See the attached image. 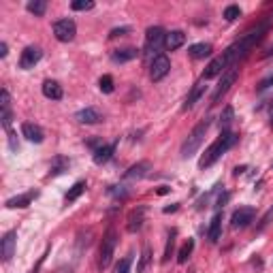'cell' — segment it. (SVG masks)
I'll list each match as a JSON object with an SVG mask.
<instances>
[{"mask_svg":"<svg viewBox=\"0 0 273 273\" xmlns=\"http://www.w3.org/2000/svg\"><path fill=\"white\" fill-rule=\"evenodd\" d=\"M9 147H11V152H17L19 149V143H17V139H15L13 130H9Z\"/></svg>","mask_w":273,"mask_h":273,"instance_id":"40","label":"cell"},{"mask_svg":"<svg viewBox=\"0 0 273 273\" xmlns=\"http://www.w3.org/2000/svg\"><path fill=\"white\" fill-rule=\"evenodd\" d=\"M171 71V60L164 53H160L152 60L149 64V77H152V81H160V79H164Z\"/></svg>","mask_w":273,"mask_h":273,"instance_id":"8","label":"cell"},{"mask_svg":"<svg viewBox=\"0 0 273 273\" xmlns=\"http://www.w3.org/2000/svg\"><path fill=\"white\" fill-rule=\"evenodd\" d=\"M226 71H228V64H226V60H224V56L213 58V60L205 66V71H203V81L218 77V75H224Z\"/></svg>","mask_w":273,"mask_h":273,"instance_id":"10","label":"cell"},{"mask_svg":"<svg viewBox=\"0 0 273 273\" xmlns=\"http://www.w3.org/2000/svg\"><path fill=\"white\" fill-rule=\"evenodd\" d=\"M15 241H17V233H15V231H9V233L2 237V241H0V256H2L4 263H9V260L13 258Z\"/></svg>","mask_w":273,"mask_h":273,"instance_id":"12","label":"cell"},{"mask_svg":"<svg viewBox=\"0 0 273 273\" xmlns=\"http://www.w3.org/2000/svg\"><path fill=\"white\" fill-rule=\"evenodd\" d=\"M149 263H152V250L145 245V248H143V252H141V260H139V265H137V273H145Z\"/></svg>","mask_w":273,"mask_h":273,"instance_id":"30","label":"cell"},{"mask_svg":"<svg viewBox=\"0 0 273 273\" xmlns=\"http://www.w3.org/2000/svg\"><path fill=\"white\" fill-rule=\"evenodd\" d=\"M107 192H109L111 196H117V199H126V196H128V192L124 190V186H111Z\"/></svg>","mask_w":273,"mask_h":273,"instance_id":"37","label":"cell"},{"mask_svg":"<svg viewBox=\"0 0 273 273\" xmlns=\"http://www.w3.org/2000/svg\"><path fill=\"white\" fill-rule=\"evenodd\" d=\"M21 135L32 143H43V139H45L43 128L39 124H32V122H24V124H21Z\"/></svg>","mask_w":273,"mask_h":273,"instance_id":"17","label":"cell"},{"mask_svg":"<svg viewBox=\"0 0 273 273\" xmlns=\"http://www.w3.org/2000/svg\"><path fill=\"white\" fill-rule=\"evenodd\" d=\"M220 233H222V211H218L216 216L211 218L209 222V231H207V237H209L211 243H216L220 239Z\"/></svg>","mask_w":273,"mask_h":273,"instance_id":"23","label":"cell"},{"mask_svg":"<svg viewBox=\"0 0 273 273\" xmlns=\"http://www.w3.org/2000/svg\"><path fill=\"white\" fill-rule=\"evenodd\" d=\"M271 85H273V73H269L265 79H260L258 85H256V90H258V92H265V90L271 88Z\"/></svg>","mask_w":273,"mask_h":273,"instance_id":"38","label":"cell"},{"mask_svg":"<svg viewBox=\"0 0 273 273\" xmlns=\"http://www.w3.org/2000/svg\"><path fill=\"white\" fill-rule=\"evenodd\" d=\"M85 188H88V186H85V181L81 179V181H77V184H75L73 186V188L71 190H68L66 192V196H64V199H66L68 203H73V201H77L79 199V196H81L83 194V192H85Z\"/></svg>","mask_w":273,"mask_h":273,"instance_id":"27","label":"cell"},{"mask_svg":"<svg viewBox=\"0 0 273 273\" xmlns=\"http://www.w3.org/2000/svg\"><path fill=\"white\" fill-rule=\"evenodd\" d=\"M39 196V190H28V192H24V194H17V196H13V199H9L7 201V207L9 209H24V207H28L32 201Z\"/></svg>","mask_w":273,"mask_h":273,"instance_id":"15","label":"cell"},{"mask_svg":"<svg viewBox=\"0 0 273 273\" xmlns=\"http://www.w3.org/2000/svg\"><path fill=\"white\" fill-rule=\"evenodd\" d=\"M98 88H100V92L111 94L113 92V77H111V75H103L100 81H98Z\"/></svg>","mask_w":273,"mask_h":273,"instance_id":"33","label":"cell"},{"mask_svg":"<svg viewBox=\"0 0 273 273\" xmlns=\"http://www.w3.org/2000/svg\"><path fill=\"white\" fill-rule=\"evenodd\" d=\"M237 77H239V68L237 66H233V68H228L226 73L222 75V79H220V83L216 85V90H213V94H211V105L213 103H218V100L222 98L224 94L231 90V85L237 81Z\"/></svg>","mask_w":273,"mask_h":273,"instance_id":"6","label":"cell"},{"mask_svg":"<svg viewBox=\"0 0 273 273\" xmlns=\"http://www.w3.org/2000/svg\"><path fill=\"white\" fill-rule=\"evenodd\" d=\"M167 192H169V188H167V186H162V188H158V194H167Z\"/></svg>","mask_w":273,"mask_h":273,"instance_id":"44","label":"cell"},{"mask_svg":"<svg viewBox=\"0 0 273 273\" xmlns=\"http://www.w3.org/2000/svg\"><path fill=\"white\" fill-rule=\"evenodd\" d=\"M68 167H71V160L66 156H56L49 164V175H62L68 171Z\"/></svg>","mask_w":273,"mask_h":273,"instance_id":"26","label":"cell"},{"mask_svg":"<svg viewBox=\"0 0 273 273\" xmlns=\"http://www.w3.org/2000/svg\"><path fill=\"white\" fill-rule=\"evenodd\" d=\"M233 115H235V111H233V107L228 105V107H224V111H222V115H220V126L226 130L228 126H231V122H233Z\"/></svg>","mask_w":273,"mask_h":273,"instance_id":"32","label":"cell"},{"mask_svg":"<svg viewBox=\"0 0 273 273\" xmlns=\"http://www.w3.org/2000/svg\"><path fill=\"white\" fill-rule=\"evenodd\" d=\"M205 94V81H201V83H196L194 88H192V92L188 94V98H186V103L181 105V109L184 111H188V109H192V107H194L196 103H199L201 100V96Z\"/></svg>","mask_w":273,"mask_h":273,"instance_id":"21","label":"cell"},{"mask_svg":"<svg viewBox=\"0 0 273 273\" xmlns=\"http://www.w3.org/2000/svg\"><path fill=\"white\" fill-rule=\"evenodd\" d=\"M130 32V28L128 26H122V28H113L109 32V39H117V36H124V34H128Z\"/></svg>","mask_w":273,"mask_h":273,"instance_id":"39","label":"cell"},{"mask_svg":"<svg viewBox=\"0 0 273 273\" xmlns=\"http://www.w3.org/2000/svg\"><path fill=\"white\" fill-rule=\"evenodd\" d=\"M211 51H213V47L209 43H196V45H192L188 49V56L194 58V60H203V58L211 56Z\"/></svg>","mask_w":273,"mask_h":273,"instance_id":"24","label":"cell"},{"mask_svg":"<svg viewBox=\"0 0 273 273\" xmlns=\"http://www.w3.org/2000/svg\"><path fill=\"white\" fill-rule=\"evenodd\" d=\"M139 58V49L137 47H122V49H113L111 51V60L117 62V64H124V62H130Z\"/></svg>","mask_w":273,"mask_h":273,"instance_id":"20","label":"cell"},{"mask_svg":"<svg viewBox=\"0 0 273 273\" xmlns=\"http://www.w3.org/2000/svg\"><path fill=\"white\" fill-rule=\"evenodd\" d=\"M115 245H117V233L113 228H109L107 235L103 237V243H100V258H98V267L100 269H107L113 260V252H115Z\"/></svg>","mask_w":273,"mask_h":273,"instance_id":"5","label":"cell"},{"mask_svg":"<svg viewBox=\"0 0 273 273\" xmlns=\"http://www.w3.org/2000/svg\"><path fill=\"white\" fill-rule=\"evenodd\" d=\"M130 263H132V258H130V256H126V258H122L120 263L115 265V273H128V269H130Z\"/></svg>","mask_w":273,"mask_h":273,"instance_id":"36","label":"cell"},{"mask_svg":"<svg viewBox=\"0 0 273 273\" xmlns=\"http://www.w3.org/2000/svg\"><path fill=\"white\" fill-rule=\"evenodd\" d=\"M175 235H177V231H171L169 233V239H167V248H164V256H162V263H167V260L171 258V254H173V248H175Z\"/></svg>","mask_w":273,"mask_h":273,"instance_id":"31","label":"cell"},{"mask_svg":"<svg viewBox=\"0 0 273 273\" xmlns=\"http://www.w3.org/2000/svg\"><path fill=\"white\" fill-rule=\"evenodd\" d=\"M0 109H2L0 120H2V126L7 128V132H9L11 130V122H13V109H11V96H9L7 90L0 92Z\"/></svg>","mask_w":273,"mask_h":273,"instance_id":"14","label":"cell"},{"mask_svg":"<svg viewBox=\"0 0 273 273\" xmlns=\"http://www.w3.org/2000/svg\"><path fill=\"white\" fill-rule=\"evenodd\" d=\"M149 171H152V162H147V160H141V162L132 164L130 169L124 173V179H143L149 175Z\"/></svg>","mask_w":273,"mask_h":273,"instance_id":"16","label":"cell"},{"mask_svg":"<svg viewBox=\"0 0 273 273\" xmlns=\"http://www.w3.org/2000/svg\"><path fill=\"white\" fill-rule=\"evenodd\" d=\"M177 203H175V205H171V207H164V213H171V211H177Z\"/></svg>","mask_w":273,"mask_h":273,"instance_id":"42","label":"cell"},{"mask_svg":"<svg viewBox=\"0 0 273 273\" xmlns=\"http://www.w3.org/2000/svg\"><path fill=\"white\" fill-rule=\"evenodd\" d=\"M243 171H245V167H235V171H233V173H235V175H241Z\"/></svg>","mask_w":273,"mask_h":273,"instance_id":"43","label":"cell"},{"mask_svg":"<svg viewBox=\"0 0 273 273\" xmlns=\"http://www.w3.org/2000/svg\"><path fill=\"white\" fill-rule=\"evenodd\" d=\"M113 152H115V145H113V143H111V145H105V143H103V145H100V147L94 152L92 158H94L96 164H105V162H109V160H111Z\"/></svg>","mask_w":273,"mask_h":273,"instance_id":"25","label":"cell"},{"mask_svg":"<svg viewBox=\"0 0 273 273\" xmlns=\"http://www.w3.org/2000/svg\"><path fill=\"white\" fill-rule=\"evenodd\" d=\"M254 216H256L254 207H239V209L233 213V218H231L233 228H245L250 222L254 220Z\"/></svg>","mask_w":273,"mask_h":273,"instance_id":"11","label":"cell"},{"mask_svg":"<svg viewBox=\"0 0 273 273\" xmlns=\"http://www.w3.org/2000/svg\"><path fill=\"white\" fill-rule=\"evenodd\" d=\"M209 124L211 122L209 120H203L199 122L194 128H192V132L188 137H186V141L181 143V158H190V156H194L196 154V149L201 147V143H203V139H205L207 135V130H209Z\"/></svg>","mask_w":273,"mask_h":273,"instance_id":"3","label":"cell"},{"mask_svg":"<svg viewBox=\"0 0 273 273\" xmlns=\"http://www.w3.org/2000/svg\"><path fill=\"white\" fill-rule=\"evenodd\" d=\"M7 56V43H0V58Z\"/></svg>","mask_w":273,"mask_h":273,"instance_id":"41","label":"cell"},{"mask_svg":"<svg viewBox=\"0 0 273 273\" xmlns=\"http://www.w3.org/2000/svg\"><path fill=\"white\" fill-rule=\"evenodd\" d=\"M186 43V34L181 30H173V32H167V43H164V47H167L169 51H175L179 49L181 45Z\"/></svg>","mask_w":273,"mask_h":273,"instance_id":"22","label":"cell"},{"mask_svg":"<svg viewBox=\"0 0 273 273\" xmlns=\"http://www.w3.org/2000/svg\"><path fill=\"white\" fill-rule=\"evenodd\" d=\"M77 34V26H75L73 19H58L53 24V36H56L60 43H71Z\"/></svg>","mask_w":273,"mask_h":273,"instance_id":"7","label":"cell"},{"mask_svg":"<svg viewBox=\"0 0 273 273\" xmlns=\"http://www.w3.org/2000/svg\"><path fill=\"white\" fill-rule=\"evenodd\" d=\"M235 143H237V135L231 130H224L220 137L216 139V141L211 143L209 147L205 149V154H203V158L199 160V169H207V167H211L213 162H216L220 156H224V154L231 149Z\"/></svg>","mask_w":273,"mask_h":273,"instance_id":"2","label":"cell"},{"mask_svg":"<svg viewBox=\"0 0 273 273\" xmlns=\"http://www.w3.org/2000/svg\"><path fill=\"white\" fill-rule=\"evenodd\" d=\"M41 58H43L41 47H34V45L26 47V49L21 51V56H19V68H24V71H30V68H34L36 64H39Z\"/></svg>","mask_w":273,"mask_h":273,"instance_id":"9","label":"cell"},{"mask_svg":"<svg viewBox=\"0 0 273 273\" xmlns=\"http://www.w3.org/2000/svg\"><path fill=\"white\" fill-rule=\"evenodd\" d=\"M75 120L81 122V124H98V122H103V113L98 109H94V107H85V109L77 111Z\"/></svg>","mask_w":273,"mask_h":273,"instance_id":"18","label":"cell"},{"mask_svg":"<svg viewBox=\"0 0 273 273\" xmlns=\"http://www.w3.org/2000/svg\"><path fill=\"white\" fill-rule=\"evenodd\" d=\"M267 30H269V21H260V24H256L252 30L245 32V34L237 43H233V45L222 53L224 60H226V64H228V68L237 66L241 60H245V58H248V53L256 47V43H258L267 34Z\"/></svg>","mask_w":273,"mask_h":273,"instance_id":"1","label":"cell"},{"mask_svg":"<svg viewBox=\"0 0 273 273\" xmlns=\"http://www.w3.org/2000/svg\"><path fill=\"white\" fill-rule=\"evenodd\" d=\"M26 9H28L32 15L41 17V15H45V11H47V2L45 0H30V2L26 4Z\"/></svg>","mask_w":273,"mask_h":273,"instance_id":"28","label":"cell"},{"mask_svg":"<svg viewBox=\"0 0 273 273\" xmlns=\"http://www.w3.org/2000/svg\"><path fill=\"white\" fill-rule=\"evenodd\" d=\"M192 250H194V239H188V241H186V243L179 248V252H177V263H181V265H184L186 260L190 258Z\"/></svg>","mask_w":273,"mask_h":273,"instance_id":"29","label":"cell"},{"mask_svg":"<svg viewBox=\"0 0 273 273\" xmlns=\"http://www.w3.org/2000/svg\"><path fill=\"white\" fill-rule=\"evenodd\" d=\"M143 222H145V207H137V209H132L130 213H128V218H126V231L128 233L141 231Z\"/></svg>","mask_w":273,"mask_h":273,"instance_id":"13","label":"cell"},{"mask_svg":"<svg viewBox=\"0 0 273 273\" xmlns=\"http://www.w3.org/2000/svg\"><path fill=\"white\" fill-rule=\"evenodd\" d=\"M167 43V32H164L160 26H152L145 32V53L147 56H160V47Z\"/></svg>","mask_w":273,"mask_h":273,"instance_id":"4","label":"cell"},{"mask_svg":"<svg viewBox=\"0 0 273 273\" xmlns=\"http://www.w3.org/2000/svg\"><path fill=\"white\" fill-rule=\"evenodd\" d=\"M43 96L49 100H60L64 96V90L56 79H45V81H43Z\"/></svg>","mask_w":273,"mask_h":273,"instance_id":"19","label":"cell"},{"mask_svg":"<svg viewBox=\"0 0 273 273\" xmlns=\"http://www.w3.org/2000/svg\"><path fill=\"white\" fill-rule=\"evenodd\" d=\"M271 126H273V105H271Z\"/></svg>","mask_w":273,"mask_h":273,"instance_id":"45","label":"cell"},{"mask_svg":"<svg viewBox=\"0 0 273 273\" xmlns=\"http://www.w3.org/2000/svg\"><path fill=\"white\" fill-rule=\"evenodd\" d=\"M239 15H241V9H239L237 4H231V7L224 9V19H226V21H235Z\"/></svg>","mask_w":273,"mask_h":273,"instance_id":"34","label":"cell"},{"mask_svg":"<svg viewBox=\"0 0 273 273\" xmlns=\"http://www.w3.org/2000/svg\"><path fill=\"white\" fill-rule=\"evenodd\" d=\"M71 9L73 11H90V9H94V2L92 0H73Z\"/></svg>","mask_w":273,"mask_h":273,"instance_id":"35","label":"cell"}]
</instances>
